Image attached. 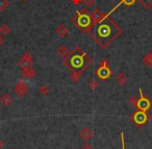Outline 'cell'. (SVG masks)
I'll return each mask as SVG.
<instances>
[{"label":"cell","mask_w":152,"mask_h":149,"mask_svg":"<svg viewBox=\"0 0 152 149\" xmlns=\"http://www.w3.org/2000/svg\"><path fill=\"white\" fill-rule=\"evenodd\" d=\"M113 11H115V9H113L107 15H105V17L100 22L94 24V26L89 32L92 39L103 48L110 46L113 41L118 38L122 32L120 26L110 17Z\"/></svg>","instance_id":"1"},{"label":"cell","mask_w":152,"mask_h":149,"mask_svg":"<svg viewBox=\"0 0 152 149\" xmlns=\"http://www.w3.org/2000/svg\"><path fill=\"white\" fill-rule=\"evenodd\" d=\"M92 64V59L79 46H76L67 57H64V65L70 72L79 71L83 73Z\"/></svg>","instance_id":"2"},{"label":"cell","mask_w":152,"mask_h":149,"mask_svg":"<svg viewBox=\"0 0 152 149\" xmlns=\"http://www.w3.org/2000/svg\"><path fill=\"white\" fill-rule=\"evenodd\" d=\"M73 24L77 28L83 32H89L91 28L94 26L93 20L91 18V15L88 12V9H83L81 11L76 12L75 17L73 18Z\"/></svg>","instance_id":"3"},{"label":"cell","mask_w":152,"mask_h":149,"mask_svg":"<svg viewBox=\"0 0 152 149\" xmlns=\"http://www.w3.org/2000/svg\"><path fill=\"white\" fill-rule=\"evenodd\" d=\"M113 73H114V71L110 69L107 61H106L105 59H101L99 67H98V69L96 70V72H95V75L97 76L100 80H107L108 78L113 75Z\"/></svg>","instance_id":"4"},{"label":"cell","mask_w":152,"mask_h":149,"mask_svg":"<svg viewBox=\"0 0 152 149\" xmlns=\"http://www.w3.org/2000/svg\"><path fill=\"white\" fill-rule=\"evenodd\" d=\"M18 66L21 68L22 70H26L32 68L34 66V57L30 52H26L23 54L22 59L18 62Z\"/></svg>","instance_id":"5"},{"label":"cell","mask_w":152,"mask_h":149,"mask_svg":"<svg viewBox=\"0 0 152 149\" xmlns=\"http://www.w3.org/2000/svg\"><path fill=\"white\" fill-rule=\"evenodd\" d=\"M14 92L18 98H23L28 93V86L23 80H18L15 84V88H14Z\"/></svg>","instance_id":"6"},{"label":"cell","mask_w":152,"mask_h":149,"mask_svg":"<svg viewBox=\"0 0 152 149\" xmlns=\"http://www.w3.org/2000/svg\"><path fill=\"white\" fill-rule=\"evenodd\" d=\"M152 105V102L143 95V92L142 90L140 89V98L137 99V106L139 111H142V112H147L148 109L151 107Z\"/></svg>","instance_id":"7"},{"label":"cell","mask_w":152,"mask_h":149,"mask_svg":"<svg viewBox=\"0 0 152 149\" xmlns=\"http://www.w3.org/2000/svg\"><path fill=\"white\" fill-rule=\"evenodd\" d=\"M131 119H132V121L135 122L137 125H144V124L149 120V118H148L146 112H142V111H139V109H137V112H135V113L132 115V118H131Z\"/></svg>","instance_id":"8"},{"label":"cell","mask_w":152,"mask_h":149,"mask_svg":"<svg viewBox=\"0 0 152 149\" xmlns=\"http://www.w3.org/2000/svg\"><path fill=\"white\" fill-rule=\"evenodd\" d=\"M79 137H80L83 141H87L88 142V141L93 139L94 131L90 127H83V129L80 130V132H79Z\"/></svg>","instance_id":"9"},{"label":"cell","mask_w":152,"mask_h":149,"mask_svg":"<svg viewBox=\"0 0 152 149\" xmlns=\"http://www.w3.org/2000/svg\"><path fill=\"white\" fill-rule=\"evenodd\" d=\"M90 15H91V18H92V20H93L94 24L100 22L104 17H105V14H104L103 12H101V10H99V9H95Z\"/></svg>","instance_id":"10"},{"label":"cell","mask_w":152,"mask_h":149,"mask_svg":"<svg viewBox=\"0 0 152 149\" xmlns=\"http://www.w3.org/2000/svg\"><path fill=\"white\" fill-rule=\"evenodd\" d=\"M0 103L4 107H10L14 103L13 96H12L11 94H9V93H5V94H3L2 96H1V98H0Z\"/></svg>","instance_id":"11"},{"label":"cell","mask_w":152,"mask_h":149,"mask_svg":"<svg viewBox=\"0 0 152 149\" xmlns=\"http://www.w3.org/2000/svg\"><path fill=\"white\" fill-rule=\"evenodd\" d=\"M55 34H56L59 38L63 39V38H66V37L68 36L69 32H68L67 27H66L64 24H59V25H57V27L55 28Z\"/></svg>","instance_id":"12"},{"label":"cell","mask_w":152,"mask_h":149,"mask_svg":"<svg viewBox=\"0 0 152 149\" xmlns=\"http://www.w3.org/2000/svg\"><path fill=\"white\" fill-rule=\"evenodd\" d=\"M116 82L119 86H125L128 82V76L125 73H119L116 75Z\"/></svg>","instance_id":"13"},{"label":"cell","mask_w":152,"mask_h":149,"mask_svg":"<svg viewBox=\"0 0 152 149\" xmlns=\"http://www.w3.org/2000/svg\"><path fill=\"white\" fill-rule=\"evenodd\" d=\"M81 74L83 73L79 71H72L71 74L69 75L70 80H71L72 82H74V84H78L81 79Z\"/></svg>","instance_id":"14"},{"label":"cell","mask_w":152,"mask_h":149,"mask_svg":"<svg viewBox=\"0 0 152 149\" xmlns=\"http://www.w3.org/2000/svg\"><path fill=\"white\" fill-rule=\"evenodd\" d=\"M36 75H37V71L32 69V68H29V69H26V70H22V76H23L24 78L30 79V78L36 77Z\"/></svg>","instance_id":"15"},{"label":"cell","mask_w":152,"mask_h":149,"mask_svg":"<svg viewBox=\"0 0 152 149\" xmlns=\"http://www.w3.org/2000/svg\"><path fill=\"white\" fill-rule=\"evenodd\" d=\"M143 63L147 67H152V52H149L143 57Z\"/></svg>","instance_id":"16"},{"label":"cell","mask_w":152,"mask_h":149,"mask_svg":"<svg viewBox=\"0 0 152 149\" xmlns=\"http://www.w3.org/2000/svg\"><path fill=\"white\" fill-rule=\"evenodd\" d=\"M11 32V28L7 24H2V25L0 26V34H2V36H7Z\"/></svg>","instance_id":"17"},{"label":"cell","mask_w":152,"mask_h":149,"mask_svg":"<svg viewBox=\"0 0 152 149\" xmlns=\"http://www.w3.org/2000/svg\"><path fill=\"white\" fill-rule=\"evenodd\" d=\"M57 53H58L61 57H66L68 54H69V51H68V49L66 48V46H59L58 48H57Z\"/></svg>","instance_id":"18"},{"label":"cell","mask_w":152,"mask_h":149,"mask_svg":"<svg viewBox=\"0 0 152 149\" xmlns=\"http://www.w3.org/2000/svg\"><path fill=\"white\" fill-rule=\"evenodd\" d=\"M98 86H99V84H98V81L96 79H94V78H92L91 80H90L89 82V88L91 91H96L98 88Z\"/></svg>","instance_id":"19"},{"label":"cell","mask_w":152,"mask_h":149,"mask_svg":"<svg viewBox=\"0 0 152 149\" xmlns=\"http://www.w3.org/2000/svg\"><path fill=\"white\" fill-rule=\"evenodd\" d=\"M39 92H40V94L42 95V96H47V95H49V93H50V89L47 86H43L40 88Z\"/></svg>","instance_id":"20"},{"label":"cell","mask_w":152,"mask_h":149,"mask_svg":"<svg viewBox=\"0 0 152 149\" xmlns=\"http://www.w3.org/2000/svg\"><path fill=\"white\" fill-rule=\"evenodd\" d=\"M135 1H137V0H121V2L119 3V4L117 5L116 7H115V10H116L117 7H118L120 4H125V5H126V7H131V5L134 4Z\"/></svg>","instance_id":"21"},{"label":"cell","mask_w":152,"mask_h":149,"mask_svg":"<svg viewBox=\"0 0 152 149\" xmlns=\"http://www.w3.org/2000/svg\"><path fill=\"white\" fill-rule=\"evenodd\" d=\"M139 1L146 10H149L152 7V0H139Z\"/></svg>","instance_id":"22"},{"label":"cell","mask_w":152,"mask_h":149,"mask_svg":"<svg viewBox=\"0 0 152 149\" xmlns=\"http://www.w3.org/2000/svg\"><path fill=\"white\" fill-rule=\"evenodd\" d=\"M9 7V1L7 0H0V12H4Z\"/></svg>","instance_id":"23"},{"label":"cell","mask_w":152,"mask_h":149,"mask_svg":"<svg viewBox=\"0 0 152 149\" xmlns=\"http://www.w3.org/2000/svg\"><path fill=\"white\" fill-rule=\"evenodd\" d=\"M83 4L86 5V7L90 9V7H93L95 4V0H83Z\"/></svg>","instance_id":"24"},{"label":"cell","mask_w":152,"mask_h":149,"mask_svg":"<svg viewBox=\"0 0 152 149\" xmlns=\"http://www.w3.org/2000/svg\"><path fill=\"white\" fill-rule=\"evenodd\" d=\"M137 98L135 96H130V98H129V103H130L132 106H137Z\"/></svg>","instance_id":"25"},{"label":"cell","mask_w":152,"mask_h":149,"mask_svg":"<svg viewBox=\"0 0 152 149\" xmlns=\"http://www.w3.org/2000/svg\"><path fill=\"white\" fill-rule=\"evenodd\" d=\"M81 149H93V146H92L91 143L89 142H86L85 144L81 146Z\"/></svg>","instance_id":"26"},{"label":"cell","mask_w":152,"mask_h":149,"mask_svg":"<svg viewBox=\"0 0 152 149\" xmlns=\"http://www.w3.org/2000/svg\"><path fill=\"white\" fill-rule=\"evenodd\" d=\"M121 141H122V149H125V143H124V134L123 132L121 134Z\"/></svg>","instance_id":"27"},{"label":"cell","mask_w":152,"mask_h":149,"mask_svg":"<svg viewBox=\"0 0 152 149\" xmlns=\"http://www.w3.org/2000/svg\"><path fill=\"white\" fill-rule=\"evenodd\" d=\"M71 1H72V3H74L75 5H78L83 2V0H71Z\"/></svg>","instance_id":"28"},{"label":"cell","mask_w":152,"mask_h":149,"mask_svg":"<svg viewBox=\"0 0 152 149\" xmlns=\"http://www.w3.org/2000/svg\"><path fill=\"white\" fill-rule=\"evenodd\" d=\"M4 37L2 36V34H0V46H1V45L3 44V43H4Z\"/></svg>","instance_id":"29"},{"label":"cell","mask_w":152,"mask_h":149,"mask_svg":"<svg viewBox=\"0 0 152 149\" xmlns=\"http://www.w3.org/2000/svg\"><path fill=\"white\" fill-rule=\"evenodd\" d=\"M3 146H4V143H3V141L0 140V149H2Z\"/></svg>","instance_id":"30"}]
</instances>
